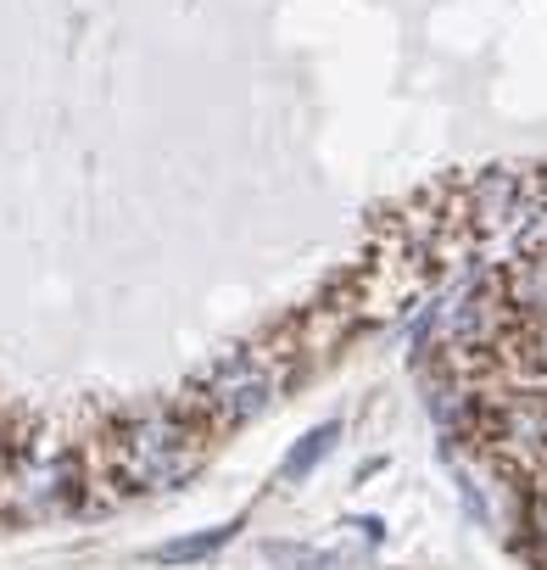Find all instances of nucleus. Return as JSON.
<instances>
[{
  "mask_svg": "<svg viewBox=\"0 0 547 570\" xmlns=\"http://www.w3.org/2000/svg\"><path fill=\"white\" fill-rule=\"evenodd\" d=\"M212 442L218 436L201 425V414L185 403V392L146 403L101 436V470H90V492H96V481L107 487V503L140 498V492H168L207 464Z\"/></svg>",
  "mask_w": 547,
  "mask_h": 570,
  "instance_id": "obj_1",
  "label": "nucleus"
},
{
  "mask_svg": "<svg viewBox=\"0 0 547 570\" xmlns=\"http://www.w3.org/2000/svg\"><path fill=\"white\" fill-rule=\"evenodd\" d=\"M297 381V336L280 331L268 342H246L229 358H218L196 386H185V403L201 414L212 436L251 425L268 403H280L286 386Z\"/></svg>",
  "mask_w": 547,
  "mask_h": 570,
  "instance_id": "obj_2",
  "label": "nucleus"
},
{
  "mask_svg": "<svg viewBox=\"0 0 547 570\" xmlns=\"http://www.w3.org/2000/svg\"><path fill=\"white\" fill-rule=\"evenodd\" d=\"M84 498H90V464L73 442L18 436V453L7 464V481H0V514L40 525L84 509Z\"/></svg>",
  "mask_w": 547,
  "mask_h": 570,
  "instance_id": "obj_3",
  "label": "nucleus"
},
{
  "mask_svg": "<svg viewBox=\"0 0 547 570\" xmlns=\"http://www.w3.org/2000/svg\"><path fill=\"white\" fill-rule=\"evenodd\" d=\"M240 531V520H223V525H212V531H196V537H179V542H162L151 559L157 564H196V559H207V553H218L229 537Z\"/></svg>",
  "mask_w": 547,
  "mask_h": 570,
  "instance_id": "obj_4",
  "label": "nucleus"
},
{
  "mask_svg": "<svg viewBox=\"0 0 547 570\" xmlns=\"http://www.w3.org/2000/svg\"><path fill=\"white\" fill-rule=\"evenodd\" d=\"M336 442H341V425H336V420H325L319 431H308V436L291 448V459H286V470H280V475H286V481H302L319 459H330V453H336Z\"/></svg>",
  "mask_w": 547,
  "mask_h": 570,
  "instance_id": "obj_5",
  "label": "nucleus"
},
{
  "mask_svg": "<svg viewBox=\"0 0 547 570\" xmlns=\"http://www.w3.org/2000/svg\"><path fill=\"white\" fill-rule=\"evenodd\" d=\"M12 453H18V431H12L7 409H0V481H7V464H12Z\"/></svg>",
  "mask_w": 547,
  "mask_h": 570,
  "instance_id": "obj_6",
  "label": "nucleus"
}]
</instances>
